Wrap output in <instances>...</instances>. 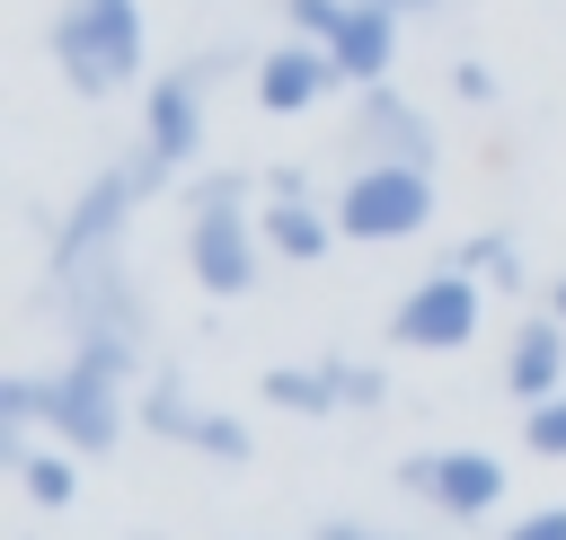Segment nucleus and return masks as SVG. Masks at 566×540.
<instances>
[{"instance_id": "nucleus-10", "label": "nucleus", "mask_w": 566, "mask_h": 540, "mask_svg": "<svg viewBox=\"0 0 566 540\" xmlns=\"http://www.w3.org/2000/svg\"><path fill=\"white\" fill-rule=\"evenodd\" d=\"M133 204H142V195H133V177H124V168L88 177V186L71 195L62 230H53V274H62V266H97V257H115V239H124Z\"/></svg>"}, {"instance_id": "nucleus-11", "label": "nucleus", "mask_w": 566, "mask_h": 540, "mask_svg": "<svg viewBox=\"0 0 566 540\" xmlns=\"http://www.w3.org/2000/svg\"><path fill=\"white\" fill-rule=\"evenodd\" d=\"M345 159H354V168H371V159H407V168H424V159H433V124H424L398 89H363L354 115H345Z\"/></svg>"}, {"instance_id": "nucleus-4", "label": "nucleus", "mask_w": 566, "mask_h": 540, "mask_svg": "<svg viewBox=\"0 0 566 540\" xmlns=\"http://www.w3.org/2000/svg\"><path fill=\"white\" fill-rule=\"evenodd\" d=\"M53 62L80 97H115L142 71V0H62L53 9Z\"/></svg>"}, {"instance_id": "nucleus-12", "label": "nucleus", "mask_w": 566, "mask_h": 540, "mask_svg": "<svg viewBox=\"0 0 566 540\" xmlns=\"http://www.w3.org/2000/svg\"><path fill=\"white\" fill-rule=\"evenodd\" d=\"M265 398L292 416H336V407H380L389 381H380V363H274Z\"/></svg>"}, {"instance_id": "nucleus-17", "label": "nucleus", "mask_w": 566, "mask_h": 540, "mask_svg": "<svg viewBox=\"0 0 566 540\" xmlns=\"http://www.w3.org/2000/svg\"><path fill=\"white\" fill-rule=\"evenodd\" d=\"M460 274H478V283H495V292H513V283H522V248H513L504 230H478V239L460 248Z\"/></svg>"}, {"instance_id": "nucleus-18", "label": "nucleus", "mask_w": 566, "mask_h": 540, "mask_svg": "<svg viewBox=\"0 0 566 540\" xmlns=\"http://www.w3.org/2000/svg\"><path fill=\"white\" fill-rule=\"evenodd\" d=\"M177 443H186V451H203V460H248V425H239V416H212V407H195Z\"/></svg>"}, {"instance_id": "nucleus-3", "label": "nucleus", "mask_w": 566, "mask_h": 540, "mask_svg": "<svg viewBox=\"0 0 566 540\" xmlns=\"http://www.w3.org/2000/svg\"><path fill=\"white\" fill-rule=\"evenodd\" d=\"M221 80V53H195V62H177L159 89H142V133H133V159H124V177H133V195L150 204L159 186H177L186 177V159L203 150V89Z\"/></svg>"}, {"instance_id": "nucleus-7", "label": "nucleus", "mask_w": 566, "mask_h": 540, "mask_svg": "<svg viewBox=\"0 0 566 540\" xmlns=\"http://www.w3.org/2000/svg\"><path fill=\"white\" fill-rule=\"evenodd\" d=\"M398 487L407 496H424L442 522H486L495 505H504V460L495 451H469V443H442V451H407L398 460Z\"/></svg>"}, {"instance_id": "nucleus-2", "label": "nucleus", "mask_w": 566, "mask_h": 540, "mask_svg": "<svg viewBox=\"0 0 566 540\" xmlns=\"http://www.w3.org/2000/svg\"><path fill=\"white\" fill-rule=\"evenodd\" d=\"M256 257H265V230L248 221V177L239 168L195 177V195H186V274L212 301H239L256 283Z\"/></svg>"}, {"instance_id": "nucleus-15", "label": "nucleus", "mask_w": 566, "mask_h": 540, "mask_svg": "<svg viewBox=\"0 0 566 540\" xmlns=\"http://www.w3.org/2000/svg\"><path fill=\"white\" fill-rule=\"evenodd\" d=\"M256 230H265V248H274V257H292V266H310V257H327V248L345 239V230H336V212H310V195H265Z\"/></svg>"}, {"instance_id": "nucleus-5", "label": "nucleus", "mask_w": 566, "mask_h": 540, "mask_svg": "<svg viewBox=\"0 0 566 540\" xmlns=\"http://www.w3.org/2000/svg\"><path fill=\"white\" fill-rule=\"evenodd\" d=\"M424 221H433V168H407V159L345 168V186H336V230L345 239L389 248V239H416Z\"/></svg>"}, {"instance_id": "nucleus-14", "label": "nucleus", "mask_w": 566, "mask_h": 540, "mask_svg": "<svg viewBox=\"0 0 566 540\" xmlns=\"http://www.w3.org/2000/svg\"><path fill=\"white\" fill-rule=\"evenodd\" d=\"M504 390H513L522 407H539V398L566 390V319H557V310L513 328V345H504Z\"/></svg>"}, {"instance_id": "nucleus-23", "label": "nucleus", "mask_w": 566, "mask_h": 540, "mask_svg": "<svg viewBox=\"0 0 566 540\" xmlns=\"http://www.w3.org/2000/svg\"><path fill=\"white\" fill-rule=\"evenodd\" d=\"M451 89H460L469 106H486V97H495V80H486V62H460V71H451Z\"/></svg>"}, {"instance_id": "nucleus-19", "label": "nucleus", "mask_w": 566, "mask_h": 540, "mask_svg": "<svg viewBox=\"0 0 566 540\" xmlns=\"http://www.w3.org/2000/svg\"><path fill=\"white\" fill-rule=\"evenodd\" d=\"M522 443H531L539 460H566V390H557V398H539V407L522 416Z\"/></svg>"}, {"instance_id": "nucleus-6", "label": "nucleus", "mask_w": 566, "mask_h": 540, "mask_svg": "<svg viewBox=\"0 0 566 540\" xmlns=\"http://www.w3.org/2000/svg\"><path fill=\"white\" fill-rule=\"evenodd\" d=\"M283 27L310 35V44H327L354 89H380L389 62H398V18L371 9V0H283Z\"/></svg>"}, {"instance_id": "nucleus-24", "label": "nucleus", "mask_w": 566, "mask_h": 540, "mask_svg": "<svg viewBox=\"0 0 566 540\" xmlns=\"http://www.w3.org/2000/svg\"><path fill=\"white\" fill-rule=\"evenodd\" d=\"M371 9H389V18H424L433 0H371Z\"/></svg>"}, {"instance_id": "nucleus-1", "label": "nucleus", "mask_w": 566, "mask_h": 540, "mask_svg": "<svg viewBox=\"0 0 566 540\" xmlns=\"http://www.w3.org/2000/svg\"><path fill=\"white\" fill-rule=\"evenodd\" d=\"M124 390H133V345L124 336H71V363L44 372V434L71 451H106L124 434Z\"/></svg>"}, {"instance_id": "nucleus-8", "label": "nucleus", "mask_w": 566, "mask_h": 540, "mask_svg": "<svg viewBox=\"0 0 566 540\" xmlns=\"http://www.w3.org/2000/svg\"><path fill=\"white\" fill-rule=\"evenodd\" d=\"M478 319H486V283L451 266V274L407 283V301L389 310V336H398L407 354H460V345L478 336Z\"/></svg>"}, {"instance_id": "nucleus-9", "label": "nucleus", "mask_w": 566, "mask_h": 540, "mask_svg": "<svg viewBox=\"0 0 566 540\" xmlns=\"http://www.w3.org/2000/svg\"><path fill=\"white\" fill-rule=\"evenodd\" d=\"M53 319H62L71 336H124V345H142V301H133V283H124L115 257L62 266V274H53Z\"/></svg>"}, {"instance_id": "nucleus-21", "label": "nucleus", "mask_w": 566, "mask_h": 540, "mask_svg": "<svg viewBox=\"0 0 566 540\" xmlns=\"http://www.w3.org/2000/svg\"><path fill=\"white\" fill-rule=\"evenodd\" d=\"M504 540H566V505H531V513H513Z\"/></svg>"}, {"instance_id": "nucleus-20", "label": "nucleus", "mask_w": 566, "mask_h": 540, "mask_svg": "<svg viewBox=\"0 0 566 540\" xmlns=\"http://www.w3.org/2000/svg\"><path fill=\"white\" fill-rule=\"evenodd\" d=\"M186 416H195V407H186V390L159 372V381L142 390V425H150V434H186Z\"/></svg>"}, {"instance_id": "nucleus-16", "label": "nucleus", "mask_w": 566, "mask_h": 540, "mask_svg": "<svg viewBox=\"0 0 566 540\" xmlns=\"http://www.w3.org/2000/svg\"><path fill=\"white\" fill-rule=\"evenodd\" d=\"M18 487H27L35 513H62V505L80 496V469H71V451H44V443H35V451L18 460Z\"/></svg>"}, {"instance_id": "nucleus-13", "label": "nucleus", "mask_w": 566, "mask_h": 540, "mask_svg": "<svg viewBox=\"0 0 566 540\" xmlns=\"http://www.w3.org/2000/svg\"><path fill=\"white\" fill-rule=\"evenodd\" d=\"M327 89H345V71H336V53H327V44L292 35V44L256 53V106H265V115H310Z\"/></svg>"}, {"instance_id": "nucleus-22", "label": "nucleus", "mask_w": 566, "mask_h": 540, "mask_svg": "<svg viewBox=\"0 0 566 540\" xmlns=\"http://www.w3.org/2000/svg\"><path fill=\"white\" fill-rule=\"evenodd\" d=\"M310 540H407V531H380V522H354V513H327Z\"/></svg>"}, {"instance_id": "nucleus-25", "label": "nucleus", "mask_w": 566, "mask_h": 540, "mask_svg": "<svg viewBox=\"0 0 566 540\" xmlns=\"http://www.w3.org/2000/svg\"><path fill=\"white\" fill-rule=\"evenodd\" d=\"M548 301H557V319H566V283H557V292H548Z\"/></svg>"}]
</instances>
